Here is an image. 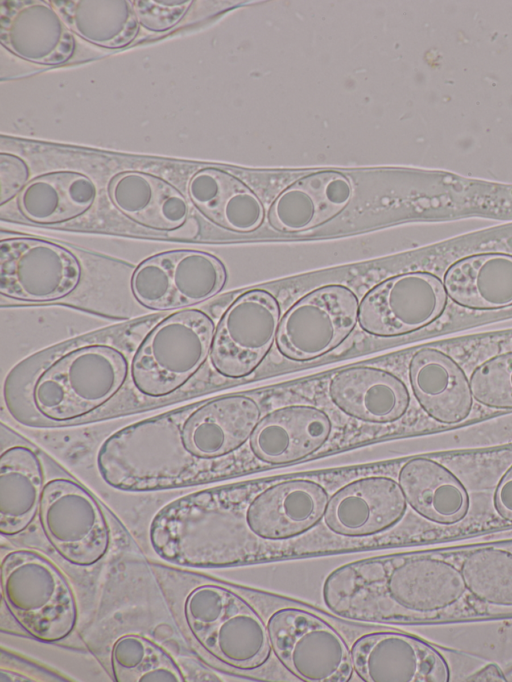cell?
<instances>
[{
  "mask_svg": "<svg viewBox=\"0 0 512 682\" xmlns=\"http://www.w3.org/2000/svg\"><path fill=\"white\" fill-rule=\"evenodd\" d=\"M130 367L131 360L119 346L81 344L44 359L41 365L15 368L3 386V405L14 421L26 427L77 423L119 395L130 378Z\"/></svg>",
  "mask_w": 512,
  "mask_h": 682,
  "instance_id": "6da1fadb",
  "label": "cell"
},
{
  "mask_svg": "<svg viewBox=\"0 0 512 682\" xmlns=\"http://www.w3.org/2000/svg\"><path fill=\"white\" fill-rule=\"evenodd\" d=\"M466 586L452 564L429 555H382L347 563L332 571L323 599L340 617L393 623L441 611L464 594Z\"/></svg>",
  "mask_w": 512,
  "mask_h": 682,
  "instance_id": "7a4b0ae2",
  "label": "cell"
},
{
  "mask_svg": "<svg viewBox=\"0 0 512 682\" xmlns=\"http://www.w3.org/2000/svg\"><path fill=\"white\" fill-rule=\"evenodd\" d=\"M187 405L127 425L97 453V468L111 487L146 492L201 482L213 461L191 454L182 441Z\"/></svg>",
  "mask_w": 512,
  "mask_h": 682,
  "instance_id": "3957f363",
  "label": "cell"
},
{
  "mask_svg": "<svg viewBox=\"0 0 512 682\" xmlns=\"http://www.w3.org/2000/svg\"><path fill=\"white\" fill-rule=\"evenodd\" d=\"M215 324L199 309H182L158 322L137 346L130 380L135 391L161 400L181 390L210 356Z\"/></svg>",
  "mask_w": 512,
  "mask_h": 682,
  "instance_id": "277c9868",
  "label": "cell"
},
{
  "mask_svg": "<svg viewBox=\"0 0 512 682\" xmlns=\"http://www.w3.org/2000/svg\"><path fill=\"white\" fill-rule=\"evenodd\" d=\"M4 602L16 621L32 636L56 642L73 631L77 606L62 572L31 550L8 553L1 564Z\"/></svg>",
  "mask_w": 512,
  "mask_h": 682,
  "instance_id": "5b68a950",
  "label": "cell"
},
{
  "mask_svg": "<svg viewBox=\"0 0 512 682\" xmlns=\"http://www.w3.org/2000/svg\"><path fill=\"white\" fill-rule=\"evenodd\" d=\"M184 616L196 641L228 666L251 670L270 656L267 626L243 598L225 587L195 588L185 600Z\"/></svg>",
  "mask_w": 512,
  "mask_h": 682,
  "instance_id": "8992f818",
  "label": "cell"
},
{
  "mask_svg": "<svg viewBox=\"0 0 512 682\" xmlns=\"http://www.w3.org/2000/svg\"><path fill=\"white\" fill-rule=\"evenodd\" d=\"M267 629L275 656L297 678L307 682L351 679V650L340 634L318 616L284 608L271 615Z\"/></svg>",
  "mask_w": 512,
  "mask_h": 682,
  "instance_id": "52a82bcc",
  "label": "cell"
},
{
  "mask_svg": "<svg viewBox=\"0 0 512 682\" xmlns=\"http://www.w3.org/2000/svg\"><path fill=\"white\" fill-rule=\"evenodd\" d=\"M42 529L57 552L77 566H91L106 554L110 529L96 499L70 478L45 483L39 508Z\"/></svg>",
  "mask_w": 512,
  "mask_h": 682,
  "instance_id": "ba28073f",
  "label": "cell"
},
{
  "mask_svg": "<svg viewBox=\"0 0 512 682\" xmlns=\"http://www.w3.org/2000/svg\"><path fill=\"white\" fill-rule=\"evenodd\" d=\"M226 270L215 256L198 250H172L141 262L131 278L135 299L157 311L186 308L215 296Z\"/></svg>",
  "mask_w": 512,
  "mask_h": 682,
  "instance_id": "9c48e42d",
  "label": "cell"
},
{
  "mask_svg": "<svg viewBox=\"0 0 512 682\" xmlns=\"http://www.w3.org/2000/svg\"><path fill=\"white\" fill-rule=\"evenodd\" d=\"M359 302L349 288L326 285L298 300L280 320L279 352L294 361H308L337 348L354 330Z\"/></svg>",
  "mask_w": 512,
  "mask_h": 682,
  "instance_id": "30bf717a",
  "label": "cell"
},
{
  "mask_svg": "<svg viewBox=\"0 0 512 682\" xmlns=\"http://www.w3.org/2000/svg\"><path fill=\"white\" fill-rule=\"evenodd\" d=\"M81 265L66 248L38 238L15 237L0 244V292L25 302H51L72 293Z\"/></svg>",
  "mask_w": 512,
  "mask_h": 682,
  "instance_id": "8fae6325",
  "label": "cell"
},
{
  "mask_svg": "<svg viewBox=\"0 0 512 682\" xmlns=\"http://www.w3.org/2000/svg\"><path fill=\"white\" fill-rule=\"evenodd\" d=\"M280 324V306L262 289L241 294L224 312L214 333L210 360L228 378L252 373L270 351Z\"/></svg>",
  "mask_w": 512,
  "mask_h": 682,
  "instance_id": "7c38bea8",
  "label": "cell"
},
{
  "mask_svg": "<svg viewBox=\"0 0 512 682\" xmlns=\"http://www.w3.org/2000/svg\"><path fill=\"white\" fill-rule=\"evenodd\" d=\"M444 283L422 271L390 277L369 290L359 304L358 322L369 334L405 335L437 320L447 305Z\"/></svg>",
  "mask_w": 512,
  "mask_h": 682,
  "instance_id": "4fadbf2b",
  "label": "cell"
},
{
  "mask_svg": "<svg viewBox=\"0 0 512 682\" xmlns=\"http://www.w3.org/2000/svg\"><path fill=\"white\" fill-rule=\"evenodd\" d=\"M353 667L367 682H446L449 668L437 650L398 632L360 637L351 648Z\"/></svg>",
  "mask_w": 512,
  "mask_h": 682,
  "instance_id": "5bb4252c",
  "label": "cell"
},
{
  "mask_svg": "<svg viewBox=\"0 0 512 682\" xmlns=\"http://www.w3.org/2000/svg\"><path fill=\"white\" fill-rule=\"evenodd\" d=\"M257 402L233 394L187 405L182 441L195 457L216 461L239 449L260 421Z\"/></svg>",
  "mask_w": 512,
  "mask_h": 682,
  "instance_id": "9a60e30c",
  "label": "cell"
},
{
  "mask_svg": "<svg viewBox=\"0 0 512 682\" xmlns=\"http://www.w3.org/2000/svg\"><path fill=\"white\" fill-rule=\"evenodd\" d=\"M406 499L393 479L372 476L355 480L328 500L326 526L347 537L380 533L396 524L406 511Z\"/></svg>",
  "mask_w": 512,
  "mask_h": 682,
  "instance_id": "2e32d148",
  "label": "cell"
},
{
  "mask_svg": "<svg viewBox=\"0 0 512 682\" xmlns=\"http://www.w3.org/2000/svg\"><path fill=\"white\" fill-rule=\"evenodd\" d=\"M328 493L319 483L290 479L258 494L246 509L245 521L257 536L282 540L300 535L324 517Z\"/></svg>",
  "mask_w": 512,
  "mask_h": 682,
  "instance_id": "e0dca14e",
  "label": "cell"
},
{
  "mask_svg": "<svg viewBox=\"0 0 512 682\" xmlns=\"http://www.w3.org/2000/svg\"><path fill=\"white\" fill-rule=\"evenodd\" d=\"M0 24L2 44L27 61L58 65L73 55L71 31L44 1L2 2Z\"/></svg>",
  "mask_w": 512,
  "mask_h": 682,
  "instance_id": "ac0fdd59",
  "label": "cell"
},
{
  "mask_svg": "<svg viewBox=\"0 0 512 682\" xmlns=\"http://www.w3.org/2000/svg\"><path fill=\"white\" fill-rule=\"evenodd\" d=\"M331 431V420L322 409L291 405L271 411L258 422L250 447L255 457L265 463H291L320 449Z\"/></svg>",
  "mask_w": 512,
  "mask_h": 682,
  "instance_id": "d6986e66",
  "label": "cell"
},
{
  "mask_svg": "<svg viewBox=\"0 0 512 682\" xmlns=\"http://www.w3.org/2000/svg\"><path fill=\"white\" fill-rule=\"evenodd\" d=\"M332 402L347 415L371 423H390L408 410L410 395L394 374L357 366L337 372L329 383Z\"/></svg>",
  "mask_w": 512,
  "mask_h": 682,
  "instance_id": "ffe728a7",
  "label": "cell"
},
{
  "mask_svg": "<svg viewBox=\"0 0 512 682\" xmlns=\"http://www.w3.org/2000/svg\"><path fill=\"white\" fill-rule=\"evenodd\" d=\"M409 380L418 403L437 422L455 424L470 414V382L446 353L434 348L418 350L409 363Z\"/></svg>",
  "mask_w": 512,
  "mask_h": 682,
  "instance_id": "44dd1931",
  "label": "cell"
},
{
  "mask_svg": "<svg viewBox=\"0 0 512 682\" xmlns=\"http://www.w3.org/2000/svg\"><path fill=\"white\" fill-rule=\"evenodd\" d=\"M351 185L336 172L305 176L288 187L273 203L268 219L281 232H302L329 221L348 204Z\"/></svg>",
  "mask_w": 512,
  "mask_h": 682,
  "instance_id": "7402d4cb",
  "label": "cell"
},
{
  "mask_svg": "<svg viewBox=\"0 0 512 682\" xmlns=\"http://www.w3.org/2000/svg\"><path fill=\"white\" fill-rule=\"evenodd\" d=\"M108 193L121 213L151 229L174 231L187 219L188 206L181 192L149 173H119L111 179Z\"/></svg>",
  "mask_w": 512,
  "mask_h": 682,
  "instance_id": "603a6c76",
  "label": "cell"
},
{
  "mask_svg": "<svg viewBox=\"0 0 512 682\" xmlns=\"http://www.w3.org/2000/svg\"><path fill=\"white\" fill-rule=\"evenodd\" d=\"M44 472L38 453L29 444L2 445L0 456V532L16 535L39 513Z\"/></svg>",
  "mask_w": 512,
  "mask_h": 682,
  "instance_id": "cb8c5ba5",
  "label": "cell"
},
{
  "mask_svg": "<svg viewBox=\"0 0 512 682\" xmlns=\"http://www.w3.org/2000/svg\"><path fill=\"white\" fill-rule=\"evenodd\" d=\"M399 485L407 503L421 516L438 524H454L469 510V497L459 479L429 458H413L401 468Z\"/></svg>",
  "mask_w": 512,
  "mask_h": 682,
  "instance_id": "d4e9b609",
  "label": "cell"
},
{
  "mask_svg": "<svg viewBox=\"0 0 512 682\" xmlns=\"http://www.w3.org/2000/svg\"><path fill=\"white\" fill-rule=\"evenodd\" d=\"M444 286L458 305L474 310L512 306V255L478 253L454 262L445 272Z\"/></svg>",
  "mask_w": 512,
  "mask_h": 682,
  "instance_id": "484cf974",
  "label": "cell"
},
{
  "mask_svg": "<svg viewBox=\"0 0 512 682\" xmlns=\"http://www.w3.org/2000/svg\"><path fill=\"white\" fill-rule=\"evenodd\" d=\"M193 204L209 220L234 232H251L263 221L259 199L240 180L216 168L196 172L189 181Z\"/></svg>",
  "mask_w": 512,
  "mask_h": 682,
  "instance_id": "4316f807",
  "label": "cell"
},
{
  "mask_svg": "<svg viewBox=\"0 0 512 682\" xmlns=\"http://www.w3.org/2000/svg\"><path fill=\"white\" fill-rule=\"evenodd\" d=\"M95 198L96 186L88 176L57 171L30 181L19 195L18 207L34 223L57 224L84 214Z\"/></svg>",
  "mask_w": 512,
  "mask_h": 682,
  "instance_id": "83f0119b",
  "label": "cell"
},
{
  "mask_svg": "<svg viewBox=\"0 0 512 682\" xmlns=\"http://www.w3.org/2000/svg\"><path fill=\"white\" fill-rule=\"evenodd\" d=\"M67 25L87 41L120 48L136 37L139 21L129 1H53Z\"/></svg>",
  "mask_w": 512,
  "mask_h": 682,
  "instance_id": "f1b7e54d",
  "label": "cell"
},
{
  "mask_svg": "<svg viewBox=\"0 0 512 682\" xmlns=\"http://www.w3.org/2000/svg\"><path fill=\"white\" fill-rule=\"evenodd\" d=\"M112 671L117 682H184L174 659L146 637L128 634L120 637L111 653Z\"/></svg>",
  "mask_w": 512,
  "mask_h": 682,
  "instance_id": "f546056e",
  "label": "cell"
},
{
  "mask_svg": "<svg viewBox=\"0 0 512 682\" xmlns=\"http://www.w3.org/2000/svg\"><path fill=\"white\" fill-rule=\"evenodd\" d=\"M466 589L478 600L512 606V552L482 548L469 553L460 568Z\"/></svg>",
  "mask_w": 512,
  "mask_h": 682,
  "instance_id": "4dcf8cb0",
  "label": "cell"
},
{
  "mask_svg": "<svg viewBox=\"0 0 512 682\" xmlns=\"http://www.w3.org/2000/svg\"><path fill=\"white\" fill-rule=\"evenodd\" d=\"M476 401L497 409H512V352L494 356L479 365L470 377Z\"/></svg>",
  "mask_w": 512,
  "mask_h": 682,
  "instance_id": "1f68e13d",
  "label": "cell"
},
{
  "mask_svg": "<svg viewBox=\"0 0 512 682\" xmlns=\"http://www.w3.org/2000/svg\"><path fill=\"white\" fill-rule=\"evenodd\" d=\"M192 1H135L139 23L153 31L170 29L185 15Z\"/></svg>",
  "mask_w": 512,
  "mask_h": 682,
  "instance_id": "d6a6232c",
  "label": "cell"
},
{
  "mask_svg": "<svg viewBox=\"0 0 512 682\" xmlns=\"http://www.w3.org/2000/svg\"><path fill=\"white\" fill-rule=\"evenodd\" d=\"M29 170L19 156L10 153L0 154V203L4 205L27 185Z\"/></svg>",
  "mask_w": 512,
  "mask_h": 682,
  "instance_id": "836d02e7",
  "label": "cell"
},
{
  "mask_svg": "<svg viewBox=\"0 0 512 682\" xmlns=\"http://www.w3.org/2000/svg\"><path fill=\"white\" fill-rule=\"evenodd\" d=\"M494 505L501 518L512 522V466L505 472L497 485Z\"/></svg>",
  "mask_w": 512,
  "mask_h": 682,
  "instance_id": "e575fe53",
  "label": "cell"
},
{
  "mask_svg": "<svg viewBox=\"0 0 512 682\" xmlns=\"http://www.w3.org/2000/svg\"><path fill=\"white\" fill-rule=\"evenodd\" d=\"M467 680L475 682H503L506 681V678L497 665L489 664L471 675Z\"/></svg>",
  "mask_w": 512,
  "mask_h": 682,
  "instance_id": "d590c367",
  "label": "cell"
}]
</instances>
